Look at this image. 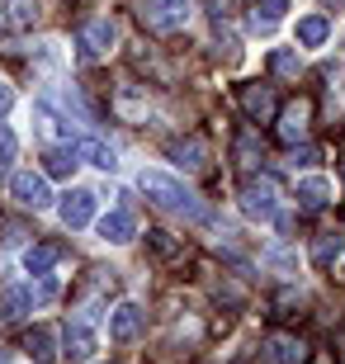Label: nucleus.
Returning <instances> with one entry per match:
<instances>
[{
    "label": "nucleus",
    "mask_w": 345,
    "mask_h": 364,
    "mask_svg": "<svg viewBox=\"0 0 345 364\" xmlns=\"http://www.w3.org/2000/svg\"><path fill=\"white\" fill-rule=\"evenodd\" d=\"M137 185H142V194L156 203V208H166V213L199 218V223L208 218V208H203V203L194 199V194H189V189L180 185L175 176H166V171H142V176H137Z\"/></svg>",
    "instance_id": "1"
},
{
    "label": "nucleus",
    "mask_w": 345,
    "mask_h": 364,
    "mask_svg": "<svg viewBox=\"0 0 345 364\" xmlns=\"http://www.w3.org/2000/svg\"><path fill=\"white\" fill-rule=\"evenodd\" d=\"M279 208V185L270 176H251L246 185H241V213L255 218V223H270Z\"/></svg>",
    "instance_id": "2"
},
{
    "label": "nucleus",
    "mask_w": 345,
    "mask_h": 364,
    "mask_svg": "<svg viewBox=\"0 0 345 364\" xmlns=\"http://www.w3.org/2000/svg\"><path fill=\"white\" fill-rule=\"evenodd\" d=\"M137 19H142L152 33H175V28H185L189 5L185 0H142V5H137Z\"/></svg>",
    "instance_id": "3"
},
{
    "label": "nucleus",
    "mask_w": 345,
    "mask_h": 364,
    "mask_svg": "<svg viewBox=\"0 0 345 364\" xmlns=\"http://www.w3.org/2000/svg\"><path fill=\"white\" fill-rule=\"evenodd\" d=\"M114 38H119V28H114V19L109 14H100V19H85L76 33V48L85 62H95V57H105L109 48H114Z\"/></svg>",
    "instance_id": "4"
},
{
    "label": "nucleus",
    "mask_w": 345,
    "mask_h": 364,
    "mask_svg": "<svg viewBox=\"0 0 345 364\" xmlns=\"http://www.w3.org/2000/svg\"><path fill=\"white\" fill-rule=\"evenodd\" d=\"M10 199L24 203V208H48L53 203V189H48V176H33V171H19L10 180Z\"/></svg>",
    "instance_id": "5"
},
{
    "label": "nucleus",
    "mask_w": 345,
    "mask_h": 364,
    "mask_svg": "<svg viewBox=\"0 0 345 364\" xmlns=\"http://www.w3.org/2000/svg\"><path fill=\"white\" fill-rule=\"evenodd\" d=\"M147 326V312L137 308V303H119V308L109 312V341H119V346H128V341L142 336Z\"/></svg>",
    "instance_id": "6"
},
{
    "label": "nucleus",
    "mask_w": 345,
    "mask_h": 364,
    "mask_svg": "<svg viewBox=\"0 0 345 364\" xmlns=\"http://www.w3.org/2000/svg\"><path fill=\"white\" fill-rule=\"evenodd\" d=\"M62 346H67V364H85L95 355V331L90 322H67V331H62Z\"/></svg>",
    "instance_id": "7"
},
{
    "label": "nucleus",
    "mask_w": 345,
    "mask_h": 364,
    "mask_svg": "<svg viewBox=\"0 0 345 364\" xmlns=\"http://www.w3.org/2000/svg\"><path fill=\"white\" fill-rule=\"evenodd\" d=\"M57 213H62V223H67L71 232L85 228L95 218V194L90 189H71V194H62V208H57Z\"/></svg>",
    "instance_id": "8"
},
{
    "label": "nucleus",
    "mask_w": 345,
    "mask_h": 364,
    "mask_svg": "<svg viewBox=\"0 0 345 364\" xmlns=\"http://www.w3.org/2000/svg\"><path fill=\"white\" fill-rule=\"evenodd\" d=\"M100 237H105V242H114V246L133 242V237H137V218L128 213V208H109V213L100 218Z\"/></svg>",
    "instance_id": "9"
},
{
    "label": "nucleus",
    "mask_w": 345,
    "mask_h": 364,
    "mask_svg": "<svg viewBox=\"0 0 345 364\" xmlns=\"http://www.w3.org/2000/svg\"><path fill=\"white\" fill-rule=\"evenodd\" d=\"M33 303H38V294H33V289L10 284V289L0 294V317H5V322H19V317H28V312H33Z\"/></svg>",
    "instance_id": "10"
},
{
    "label": "nucleus",
    "mask_w": 345,
    "mask_h": 364,
    "mask_svg": "<svg viewBox=\"0 0 345 364\" xmlns=\"http://www.w3.org/2000/svg\"><path fill=\"white\" fill-rule=\"evenodd\" d=\"M241 109L251 114L255 123H270V114H275V90L270 85H241Z\"/></svg>",
    "instance_id": "11"
},
{
    "label": "nucleus",
    "mask_w": 345,
    "mask_h": 364,
    "mask_svg": "<svg viewBox=\"0 0 345 364\" xmlns=\"http://www.w3.org/2000/svg\"><path fill=\"white\" fill-rule=\"evenodd\" d=\"M76 151H80V161L100 166V171H114V166H119V151L109 147L105 137H85V142H76Z\"/></svg>",
    "instance_id": "12"
},
{
    "label": "nucleus",
    "mask_w": 345,
    "mask_h": 364,
    "mask_svg": "<svg viewBox=\"0 0 345 364\" xmlns=\"http://www.w3.org/2000/svg\"><path fill=\"white\" fill-rule=\"evenodd\" d=\"M327 199H331V180H327V176H307L303 185H298V203H303L307 213L327 208Z\"/></svg>",
    "instance_id": "13"
},
{
    "label": "nucleus",
    "mask_w": 345,
    "mask_h": 364,
    "mask_svg": "<svg viewBox=\"0 0 345 364\" xmlns=\"http://www.w3.org/2000/svg\"><path fill=\"white\" fill-rule=\"evenodd\" d=\"M341 251H345L341 232H322L317 242H312V265H317V270H331L336 260H341Z\"/></svg>",
    "instance_id": "14"
},
{
    "label": "nucleus",
    "mask_w": 345,
    "mask_h": 364,
    "mask_svg": "<svg viewBox=\"0 0 345 364\" xmlns=\"http://www.w3.org/2000/svg\"><path fill=\"white\" fill-rule=\"evenodd\" d=\"M62 260V251H57L53 242H43V246H28L24 251V270L33 274V279H43V274H53V265Z\"/></svg>",
    "instance_id": "15"
},
{
    "label": "nucleus",
    "mask_w": 345,
    "mask_h": 364,
    "mask_svg": "<svg viewBox=\"0 0 345 364\" xmlns=\"http://www.w3.org/2000/svg\"><path fill=\"white\" fill-rule=\"evenodd\" d=\"M171 161L185 166V171H203V142L199 137H180V142H171Z\"/></svg>",
    "instance_id": "16"
},
{
    "label": "nucleus",
    "mask_w": 345,
    "mask_h": 364,
    "mask_svg": "<svg viewBox=\"0 0 345 364\" xmlns=\"http://www.w3.org/2000/svg\"><path fill=\"white\" fill-rule=\"evenodd\" d=\"M270 355L279 364H307V346L298 336H270Z\"/></svg>",
    "instance_id": "17"
},
{
    "label": "nucleus",
    "mask_w": 345,
    "mask_h": 364,
    "mask_svg": "<svg viewBox=\"0 0 345 364\" xmlns=\"http://www.w3.org/2000/svg\"><path fill=\"white\" fill-rule=\"evenodd\" d=\"M303 133H307V105H289L284 109V123H279V137H284L289 147H298Z\"/></svg>",
    "instance_id": "18"
},
{
    "label": "nucleus",
    "mask_w": 345,
    "mask_h": 364,
    "mask_svg": "<svg viewBox=\"0 0 345 364\" xmlns=\"http://www.w3.org/2000/svg\"><path fill=\"white\" fill-rule=\"evenodd\" d=\"M327 33H331V24H327L322 14L298 19V43H303V48H322V43H327Z\"/></svg>",
    "instance_id": "19"
},
{
    "label": "nucleus",
    "mask_w": 345,
    "mask_h": 364,
    "mask_svg": "<svg viewBox=\"0 0 345 364\" xmlns=\"http://www.w3.org/2000/svg\"><path fill=\"white\" fill-rule=\"evenodd\" d=\"M24 350L33 355L38 364H48V360L57 355V350H53V331H48V326H33V331L24 336Z\"/></svg>",
    "instance_id": "20"
},
{
    "label": "nucleus",
    "mask_w": 345,
    "mask_h": 364,
    "mask_svg": "<svg viewBox=\"0 0 345 364\" xmlns=\"http://www.w3.org/2000/svg\"><path fill=\"white\" fill-rule=\"evenodd\" d=\"M76 156H80V151L71 147V142H67V147H48V156H43V161H48V176H71Z\"/></svg>",
    "instance_id": "21"
},
{
    "label": "nucleus",
    "mask_w": 345,
    "mask_h": 364,
    "mask_svg": "<svg viewBox=\"0 0 345 364\" xmlns=\"http://www.w3.org/2000/svg\"><path fill=\"white\" fill-rule=\"evenodd\" d=\"M270 71H275V76H298V53L275 48V53H270Z\"/></svg>",
    "instance_id": "22"
},
{
    "label": "nucleus",
    "mask_w": 345,
    "mask_h": 364,
    "mask_svg": "<svg viewBox=\"0 0 345 364\" xmlns=\"http://www.w3.org/2000/svg\"><path fill=\"white\" fill-rule=\"evenodd\" d=\"M255 151H260V137H255V133H241V142H237L241 166H255Z\"/></svg>",
    "instance_id": "23"
},
{
    "label": "nucleus",
    "mask_w": 345,
    "mask_h": 364,
    "mask_svg": "<svg viewBox=\"0 0 345 364\" xmlns=\"http://www.w3.org/2000/svg\"><path fill=\"white\" fill-rule=\"evenodd\" d=\"M14 151H19V142H14V133L0 123V166H10L14 161Z\"/></svg>",
    "instance_id": "24"
},
{
    "label": "nucleus",
    "mask_w": 345,
    "mask_h": 364,
    "mask_svg": "<svg viewBox=\"0 0 345 364\" xmlns=\"http://www.w3.org/2000/svg\"><path fill=\"white\" fill-rule=\"evenodd\" d=\"M260 10H265V19H279V14L289 10V0H260Z\"/></svg>",
    "instance_id": "25"
},
{
    "label": "nucleus",
    "mask_w": 345,
    "mask_h": 364,
    "mask_svg": "<svg viewBox=\"0 0 345 364\" xmlns=\"http://www.w3.org/2000/svg\"><path fill=\"white\" fill-rule=\"evenodd\" d=\"M10 105H14V95H10V85L0 81V119H5V114H10Z\"/></svg>",
    "instance_id": "26"
},
{
    "label": "nucleus",
    "mask_w": 345,
    "mask_h": 364,
    "mask_svg": "<svg viewBox=\"0 0 345 364\" xmlns=\"http://www.w3.org/2000/svg\"><path fill=\"white\" fill-rule=\"evenodd\" d=\"M327 5H345V0H327Z\"/></svg>",
    "instance_id": "27"
}]
</instances>
